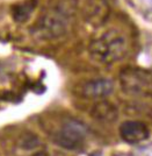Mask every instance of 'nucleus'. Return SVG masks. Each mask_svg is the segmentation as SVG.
Returning a JSON list of instances; mask_svg holds the SVG:
<instances>
[{"instance_id": "423d86ee", "label": "nucleus", "mask_w": 152, "mask_h": 156, "mask_svg": "<svg viewBox=\"0 0 152 156\" xmlns=\"http://www.w3.org/2000/svg\"><path fill=\"white\" fill-rule=\"evenodd\" d=\"M119 132L121 139L130 144L143 142L150 136V130L147 126L138 120H128L122 122Z\"/></svg>"}, {"instance_id": "1a4fd4ad", "label": "nucleus", "mask_w": 152, "mask_h": 156, "mask_svg": "<svg viewBox=\"0 0 152 156\" xmlns=\"http://www.w3.org/2000/svg\"><path fill=\"white\" fill-rule=\"evenodd\" d=\"M37 6V0H21L14 4L11 8L12 18L18 23H25L30 19L35 8Z\"/></svg>"}, {"instance_id": "9b49d317", "label": "nucleus", "mask_w": 152, "mask_h": 156, "mask_svg": "<svg viewBox=\"0 0 152 156\" xmlns=\"http://www.w3.org/2000/svg\"><path fill=\"white\" fill-rule=\"evenodd\" d=\"M27 156H48V153H46V149L41 148V149L36 150V151H34V153H32V154H29V155Z\"/></svg>"}, {"instance_id": "f03ea898", "label": "nucleus", "mask_w": 152, "mask_h": 156, "mask_svg": "<svg viewBox=\"0 0 152 156\" xmlns=\"http://www.w3.org/2000/svg\"><path fill=\"white\" fill-rule=\"evenodd\" d=\"M128 51L126 36L116 29H109L93 39L88 46L91 58L99 64L109 65L124 58Z\"/></svg>"}, {"instance_id": "9d476101", "label": "nucleus", "mask_w": 152, "mask_h": 156, "mask_svg": "<svg viewBox=\"0 0 152 156\" xmlns=\"http://www.w3.org/2000/svg\"><path fill=\"white\" fill-rule=\"evenodd\" d=\"M41 143L39 136H36L35 134H32V133H26L23 134V136L21 137L18 142V148L21 150V151H26V153H34L36 150L41 149Z\"/></svg>"}, {"instance_id": "39448f33", "label": "nucleus", "mask_w": 152, "mask_h": 156, "mask_svg": "<svg viewBox=\"0 0 152 156\" xmlns=\"http://www.w3.org/2000/svg\"><path fill=\"white\" fill-rule=\"evenodd\" d=\"M114 91V83L108 78L90 79L79 86L78 92L81 97L88 99H103Z\"/></svg>"}, {"instance_id": "6e6552de", "label": "nucleus", "mask_w": 152, "mask_h": 156, "mask_svg": "<svg viewBox=\"0 0 152 156\" xmlns=\"http://www.w3.org/2000/svg\"><path fill=\"white\" fill-rule=\"evenodd\" d=\"M91 115L96 121L109 124V122H114L117 119L119 112H117V108L115 107V105H113L112 103L107 100H100L93 105L92 110H91Z\"/></svg>"}, {"instance_id": "20e7f679", "label": "nucleus", "mask_w": 152, "mask_h": 156, "mask_svg": "<svg viewBox=\"0 0 152 156\" xmlns=\"http://www.w3.org/2000/svg\"><path fill=\"white\" fill-rule=\"evenodd\" d=\"M88 127L79 120H67L57 132L55 141L62 148L67 150L79 149L86 142Z\"/></svg>"}, {"instance_id": "f257e3e1", "label": "nucleus", "mask_w": 152, "mask_h": 156, "mask_svg": "<svg viewBox=\"0 0 152 156\" xmlns=\"http://www.w3.org/2000/svg\"><path fill=\"white\" fill-rule=\"evenodd\" d=\"M77 8V0H57L37 19L32 28V33L36 37L46 41L64 36Z\"/></svg>"}, {"instance_id": "0eeeda50", "label": "nucleus", "mask_w": 152, "mask_h": 156, "mask_svg": "<svg viewBox=\"0 0 152 156\" xmlns=\"http://www.w3.org/2000/svg\"><path fill=\"white\" fill-rule=\"evenodd\" d=\"M109 15V6L105 0H90L85 7V18L91 25H102Z\"/></svg>"}, {"instance_id": "7ed1b4c3", "label": "nucleus", "mask_w": 152, "mask_h": 156, "mask_svg": "<svg viewBox=\"0 0 152 156\" xmlns=\"http://www.w3.org/2000/svg\"><path fill=\"white\" fill-rule=\"evenodd\" d=\"M120 85L122 91L137 97L152 96V73L140 68L128 66L120 72Z\"/></svg>"}]
</instances>
